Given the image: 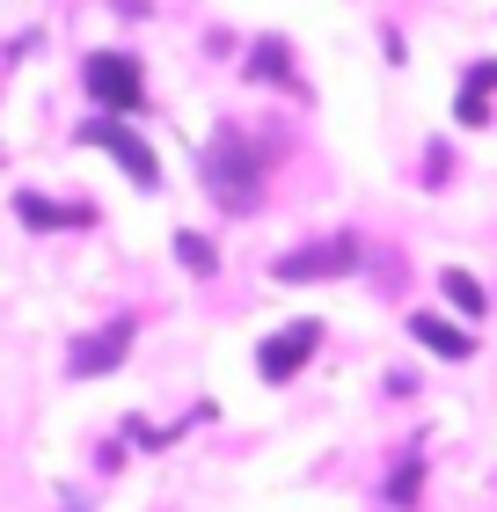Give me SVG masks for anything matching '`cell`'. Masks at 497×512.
Listing matches in <instances>:
<instances>
[{
  "mask_svg": "<svg viewBox=\"0 0 497 512\" xmlns=\"http://www.w3.org/2000/svg\"><path fill=\"white\" fill-rule=\"evenodd\" d=\"M198 176H205V191H212V205H220L227 220H249V213H264L271 147L249 139L242 125H212V139L198 147Z\"/></svg>",
  "mask_w": 497,
  "mask_h": 512,
  "instance_id": "cell-1",
  "label": "cell"
},
{
  "mask_svg": "<svg viewBox=\"0 0 497 512\" xmlns=\"http://www.w3.org/2000/svg\"><path fill=\"white\" fill-rule=\"evenodd\" d=\"M81 88H88L96 110H110V118H139V110H147V66H139V52H88L81 59Z\"/></svg>",
  "mask_w": 497,
  "mask_h": 512,
  "instance_id": "cell-2",
  "label": "cell"
},
{
  "mask_svg": "<svg viewBox=\"0 0 497 512\" xmlns=\"http://www.w3.org/2000/svg\"><path fill=\"white\" fill-rule=\"evenodd\" d=\"M81 147H103L117 169L139 183V191H161V154L132 132V118H110V110H96V118L81 125Z\"/></svg>",
  "mask_w": 497,
  "mask_h": 512,
  "instance_id": "cell-3",
  "label": "cell"
},
{
  "mask_svg": "<svg viewBox=\"0 0 497 512\" xmlns=\"http://www.w3.org/2000/svg\"><path fill=\"white\" fill-rule=\"evenodd\" d=\"M322 352V322L315 315H293V322H278V330L256 344V381L264 388H286V381H300V366Z\"/></svg>",
  "mask_w": 497,
  "mask_h": 512,
  "instance_id": "cell-4",
  "label": "cell"
},
{
  "mask_svg": "<svg viewBox=\"0 0 497 512\" xmlns=\"http://www.w3.org/2000/svg\"><path fill=\"white\" fill-rule=\"evenodd\" d=\"M351 271H359V242L351 235H315L271 264L278 286H322V278H351Z\"/></svg>",
  "mask_w": 497,
  "mask_h": 512,
  "instance_id": "cell-5",
  "label": "cell"
},
{
  "mask_svg": "<svg viewBox=\"0 0 497 512\" xmlns=\"http://www.w3.org/2000/svg\"><path fill=\"white\" fill-rule=\"evenodd\" d=\"M132 337H139V315H110L103 330H88L74 337V352H66V381H96V374H117L132 352Z\"/></svg>",
  "mask_w": 497,
  "mask_h": 512,
  "instance_id": "cell-6",
  "label": "cell"
},
{
  "mask_svg": "<svg viewBox=\"0 0 497 512\" xmlns=\"http://www.w3.org/2000/svg\"><path fill=\"white\" fill-rule=\"evenodd\" d=\"M242 74H249V88H286V96H315V88L300 81V66H293V44L286 37H256L249 44V59H242Z\"/></svg>",
  "mask_w": 497,
  "mask_h": 512,
  "instance_id": "cell-7",
  "label": "cell"
},
{
  "mask_svg": "<svg viewBox=\"0 0 497 512\" xmlns=\"http://www.w3.org/2000/svg\"><path fill=\"white\" fill-rule=\"evenodd\" d=\"M15 220L37 227V235H59V227H96V205L81 198H37V191H15Z\"/></svg>",
  "mask_w": 497,
  "mask_h": 512,
  "instance_id": "cell-8",
  "label": "cell"
},
{
  "mask_svg": "<svg viewBox=\"0 0 497 512\" xmlns=\"http://www.w3.org/2000/svg\"><path fill=\"white\" fill-rule=\"evenodd\" d=\"M410 337L424 344V352H439V359H468V352H476L468 322H446L439 308H417V315H410Z\"/></svg>",
  "mask_w": 497,
  "mask_h": 512,
  "instance_id": "cell-9",
  "label": "cell"
},
{
  "mask_svg": "<svg viewBox=\"0 0 497 512\" xmlns=\"http://www.w3.org/2000/svg\"><path fill=\"white\" fill-rule=\"evenodd\" d=\"M417 491H424V432L410 439V447H402V461H395L388 483H381V498H388L395 512H410V505H417Z\"/></svg>",
  "mask_w": 497,
  "mask_h": 512,
  "instance_id": "cell-10",
  "label": "cell"
},
{
  "mask_svg": "<svg viewBox=\"0 0 497 512\" xmlns=\"http://www.w3.org/2000/svg\"><path fill=\"white\" fill-rule=\"evenodd\" d=\"M439 300H446V308H454L461 322H483V315H490V293H483L461 264H446V271H439Z\"/></svg>",
  "mask_w": 497,
  "mask_h": 512,
  "instance_id": "cell-11",
  "label": "cell"
},
{
  "mask_svg": "<svg viewBox=\"0 0 497 512\" xmlns=\"http://www.w3.org/2000/svg\"><path fill=\"white\" fill-rule=\"evenodd\" d=\"M176 264L191 278H212V271H220V242L198 235V227H176Z\"/></svg>",
  "mask_w": 497,
  "mask_h": 512,
  "instance_id": "cell-12",
  "label": "cell"
},
{
  "mask_svg": "<svg viewBox=\"0 0 497 512\" xmlns=\"http://www.w3.org/2000/svg\"><path fill=\"white\" fill-rule=\"evenodd\" d=\"M461 96H497V59H476V66H468V74H461Z\"/></svg>",
  "mask_w": 497,
  "mask_h": 512,
  "instance_id": "cell-13",
  "label": "cell"
},
{
  "mask_svg": "<svg viewBox=\"0 0 497 512\" xmlns=\"http://www.w3.org/2000/svg\"><path fill=\"white\" fill-rule=\"evenodd\" d=\"M454 176V154H446V139H432V161H424V183H446Z\"/></svg>",
  "mask_w": 497,
  "mask_h": 512,
  "instance_id": "cell-14",
  "label": "cell"
},
{
  "mask_svg": "<svg viewBox=\"0 0 497 512\" xmlns=\"http://www.w3.org/2000/svg\"><path fill=\"white\" fill-rule=\"evenodd\" d=\"M117 8H125V15H147V0H117Z\"/></svg>",
  "mask_w": 497,
  "mask_h": 512,
  "instance_id": "cell-15",
  "label": "cell"
},
{
  "mask_svg": "<svg viewBox=\"0 0 497 512\" xmlns=\"http://www.w3.org/2000/svg\"><path fill=\"white\" fill-rule=\"evenodd\" d=\"M66 512H81V505H66Z\"/></svg>",
  "mask_w": 497,
  "mask_h": 512,
  "instance_id": "cell-16",
  "label": "cell"
}]
</instances>
